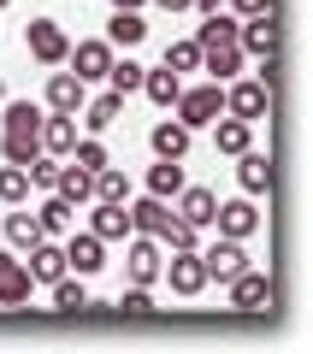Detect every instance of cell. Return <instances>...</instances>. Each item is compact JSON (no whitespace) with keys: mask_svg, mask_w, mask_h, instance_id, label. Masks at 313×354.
<instances>
[{"mask_svg":"<svg viewBox=\"0 0 313 354\" xmlns=\"http://www.w3.org/2000/svg\"><path fill=\"white\" fill-rule=\"evenodd\" d=\"M0 124H6V136H0L6 165H30L42 153V106L36 101H6L0 106Z\"/></svg>","mask_w":313,"mask_h":354,"instance_id":"obj_1","label":"cell"},{"mask_svg":"<svg viewBox=\"0 0 313 354\" xmlns=\"http://www.w3.org/2000/svg\"><path fill=\"white\" fill-rule=\"evenodd\" d=\"M172 113H177V124L207 130L219 113H225V83H195V88H184V95L172 101Z\"/></svg>","mask_w":313,"mask_h":354,"instance_id":"obj_2","label":"cell"},{"mask_svg":"<svg viewBox=\"0 0 313 354\" xmlns=\"http://www.w3.org/2000/svg\"><path fill=\"white\" fill-rule=\"evenodd\" d=\"M225 113H231V118H249V124H260V118L272 113V83H260V77L231 83V88H225Z\"/></svg>","mask_w":313,"mask_h":354,"instance_id":"obj_3","label":"cell"},{"mask_svg":"<svg viewBox=\"0 0 313 354\" xmlns=\"http://www.w3.org/2000/svg\"><path fill=\"white\" fill-rule=\"evenodd\" d=\"M160 236H142V230H130L125 236V272L130 283H160Z\"/></svg>","mask_w":313,"mask_h":354,"instance_id":"obj_4","label":"cell"},{"mask_svg":"<svg viewBox=\"0 0 313 354\" xmlns=\"http://www.w3.org/2000/svg\"><path fill=\"white\" fill-rule=\"evenodd\" d=\"M24 48L36 53L42 65H65V53H71V36H65L60 18H36V24L24 30Z\"/></svg>","mask_w":313,"mask_h":354,"instance_id":"obj_5","label":"cell"},{"mask_svg":"<svg viewBox=\"0 0 313 354\" xmlns=\"http://www.w3.org/2000/svg\"><path fill=\"white\" fill-rule=\"evenodd\" d=\"M195 254H201V266H207V283H231L237 272H249V254H242L237 236H219L213 248H195Z\"/></svg>","mask_w":313,"mask_h":354,"instance_id":"obj_6","label":"cell"},{"mask_svg":"<svg viewBox=\"0 0 313 354\" xmlns=\"http://www.w3.org/2000/svg\"><path fill=\"white\" fill-rule=\"evenodd\" d=\"M100 266H107V242H100L95 230H65V272L89 278V272H100Z\"/></svg>","mask_w":313,"mask_h":354,"instance_id":"obj_7","label":"cell"},{"mask_svg":"<svg viewBox=\"0 0 313 354\" xmlns=\"http://www.w3.org/2000/svg\"><path fill=\"white\" fill-rule=\"evenodd\" d=\"M213 225H219V236L249 242L254 230H260V207H254V195H242V201H219L213 207Z\"/></svg>","mask_w":313,"mask_h":354,"instance_id":"obj_8","label":"cell"},{"mask_svg":"<svg viewBox=\"0 0 313 354\" xmlns=\"http://www.w3.org/2000/svg\"><path fill=\"white\" fill-rule=\"evenodd\" d=\"M160 278L172 283V295H201L207 290V266H201V254L189 248V254H172V260L160 266Z\"/></svg>","mask_w":313,"mask_h":354,"instance_id":"obj_9","label":"cell"},{"mask_svg":"<svg viewBox=\"0 0 313 354\" xmlns=\"http://www.w3.org/2000/svg\"><path fill=\"white\" fill-rule=\"evenodd\" d=\"M30 290H36V278H30V266L18 260L12 248H0V307H24Z\"/></svg>","mask_w":313,"mask_h":354,"instance_id":"obj_10","label":"cell"},{"mask_svg":"<svg viewBox=\"0 0 313 354\" xmlns=\"http://www.w3.org/2000/svg\"><path fill=\"white\" fill-rule=\"evenodd\" d=\"M272 278H260V272H237V278H231V307H237V313H266V307H272Z\"/></svg>","mask_w":313,"mask_h":354,"instance_id":"obj_11","label":"cell"},{"mask_svg":"<svg viewBox=\"0 0 313 354\" xmlns=\"http://www.w3.org/2000/svg\"><path fill=\"white\" fill-rule=\"evenodd\" d=\"M65 65H71L83 83H100V77H107V65H113V41H77V48L65 53Z\"/></svg>","mask_w":313,"mask_h":354,"instance_id":"obj_12","label":"cell"},{"mask_svg":"<svg viewBox=\"0 0 313 354\" xmlns=\"http://www.w3.org/2000/svg\"><path fill=\"white\" fill-rule=\"evenodd\" d=\"M89 101V83L77 71H53L48 77V113H83Z\"/></svg>","mask_w":313,"mask_h":354,"instance_id":"obj_13","label":"cell"},{"mask_svg":"<svg viewBox=\"0 0 313 354\" xmlns=\"http://www.w3.org/2000/svg\"><path fill=\"white\" fill-rule=\"evenodd\" d=\"M237 183H242V195H272L278 171H272V160H266V153L242 148V153H237Z\"/></svg>","mask_w":313,"mask_h":354,"instance_id":"obj_14","label":"cell"},{"mask_svg":"<svg viewBox=\"0 0 313 354\" xmlns=\"http://www.w3.org/2000/svg\"><path fill=\"white\" fill-rule=\"evenodd\" d=\"M77 148V113H42V153L65 160Z\"/></svg>","mask_w":313,"mask_h":354,"instance_id":"obj_15","label":"cell"},{"mask_svg":"<svg viewBox=\"0 0 313 354\" xmlns=\"http://www.w3.org/2000/svg\"><path fill=\"white\" fill-rule=\"evenodd\" d=\"M125 213H130V230H142V236H160V230L172 225V201H160V195L125 201Z\"/></svg>","mask_w":313,"mask_h":354,"instance_id":"obj_16","label":"cell"},{"mask_svg":"<svg viewBox=\"0 0 313 354\" xmlns=\"http://www.w3.org/2000/svg\"><path fill=\"white\" fill-rule=\"evenodd\" d=\"M89 230H95L100 242H125V236H130V213H125V201H95Z\"/></svg>","mask_w":313,"mask_h":354,"instance_id":"obj_17","label":"cell"},{"mask_svg":"<svg viewBox=\"0 0 313 354\" xmlns=\"http://www.w3.org/2000/svg\"><path fill=\"white\" fill-rule=\"evenodd\" d=\"M189 136H195L189 124H177V118H160V124L148 130V148L160 153V160H184V153H189Z\"/></svg>","mask_w":313,"mask_h":354,"instance_id":"obj_18","label":"cell"},{"mask_svg":"<svg viewBox=\"0 0 313 354\" xmlns=\"http://www.w3.org/2000/svg\"><path fill=\"white\" fill-rule=\"evenodd\" d=\"M172 201H177V218H184V225H195V230H201V225H213V207H219L213 189H189V183H184Z\"/></svg>","mask_w":313,"mask_h":354,"instance_id":"obj_19","label":"cell"},{"mask_svg":"<svg viewBox=\"0 0 313 354\" xmlns=\"http://www.w3.org/2000/svg\"><path fill=\"white\" fill-rule=\"evenodd\" d=\"M24 266H30V278H36V283H53V278H65V248L42 236L36 248L24 254Z\"/></svg>","mask_w":313,"mask_h":354,"instance_id":"obj_20","label":"cell"},{"mask_svg":"<svg viewBox=\"0 0 313 354\" xmlns=\"http://www.w3.org/2000/svg\"><path fill=\"white\" fill-rule=\"evenodd\" d=\"M249 142H254V124H249V118H231V113L213 118V148H219V153H231V160H237Z\"/></svg>","mask_w":313,"mask_h":354,"instance_id":"obj_21","label":"cell"},{"mask_svg":"<svg viewBox=\"0 0 313 354\" xmlns=\"http://www.w3.org/2000/svg\"><path fill=\"white\" fill-rule=\"evenodd\" d=\"M142 95H148L154 106H166V113H172V101L184 95V77H177L172 65H154V71H142Z\"/></svg>","mask_w":313,"mask_h":354,"instance_id":"obj_22","label":"cell"},{"mask_svg":"<svg viewBox=\"0 0 313 354\" xmlns=\"http://www.w3.org/2000/svg\"><path fill=\"white\" fill-rule=\"evenodd\" d=\"M53 195H65L71 207H89V201H95V177H89L83 165H60V177H53Z\"/></svg>","mask_w":313,"mask_h":354,"instance_id":"obj_23","label":"cell"},{"mask_svg":"<svg viewBox=\"0 0 313 354\" xmlns=\"http://www.w3.org/2000/svg\"><path fill=\"white\" fill-rule=\"evenodd\" d=\"M201 71H213V83H231L242 71V48L237 41H219V48H201Z\"/></svg>","mask_w":313,"mask_h":354,"instance_id":"obj_24","label":"cell"},{"mask_svg":"<svg viewBox=\"0 0 313 354\" xmlns=\"http://www.w3.org/2000/svg\"><path fill=\"white\" fill-rule=\"evenodd\" d=\"M36 225H42V236H65V230L77 225V207L65 201V195H48V201L36 207Z\"/></svg>","mask_w":313,"mask_h":354,"instance_id":"obj_25","label":"cell"},{"mask_svg":"<svg viewBox=\"0 0 313 354\" xmlns=\"http://www.w3.org/2000/svg\"><path fill=\"white\" fill-rule=\"evenodd\" d=\"M36 242H42V225H36V213H30V207L6 213V248H12V254H30Z\"/></svg>","mask_w":313,"mask_h":354,"instance_id":"obj_26","label":"cell"},{"mask_svg":"<svg viewBox=\"0 0 313 354\" xmlns=\"http://www.w3.org/2000/svg\"><path fill=\"white\" fill-rule=\"evenodd\" d=\"M118 113H125V95H113V88L95 95V101H83V124H89V130H113Z\"/></svg>","mask_w":313,"mask_h":354,"instance_id":"obj_27","label":"cell"},{"mask_svg":"<svg viewBox=\"0 0 313 354\" xmlns=\"http://www.w3.org/2000/svg\"><path fill=\"white\" fill-rule=\"evenodd\" d=\"M177 189H184V160H160V165H148V195L172 201Z\"/></svg>","mask_w":313,"mask_h":354,"instance_id":"obj_28","label":"cell"},{"mask_svg":"<svg viewBox=\"0 0 313 354\" xmlns=\"http://www.w3.org/2000/svg\"><path fill=\"white\" fill-rule=\"evenodd\" d=\"M142 36H148L142 12H113V24H107V41H113V48H136Z\"/></svg>","mask_w":313,"mask_h":354,"instance_id":"obj_29","label":"cell"},{"mask_svg":"<svg viewBox=\"0 0 313 354\" xmlns=\"http://www.w3.org/2000/svg\"><path fill=\"white\" fill-rule=\"evenodd\" d=\"M95 201H130V177L118 171L113 160H107V165L95 171Z\"/></svg>","mask_w":313,"mask_h":354,"instance_id":"obj_30","label":"cell"},{"mask_svg":"<svg viewBox=\"0 0 313 354\" xmlns=\"http://www.w3.org/2000/svg\"><path fill=\"white\" fill-rule=\"evenodd\" d=\"M53 307H60V313H83V307H89L83 278H71V272H65V278H53Z\"/></svg>","mask_w":313,"mask_h":354,"instance_id":"obj_31","label":"cell"},{"mask_svg":"<svg viewBox=\"0 0 313 354\" xmlns=\"http://www.w3.org/2000/svg\"><path fill=\"white\" fill-rule=\"evenodd\" d=\"M0 201H6V207H24L30 201V171H24V165H0Z\"/></svg>","mask_w":313,"mask_h":354,"instance_id":"obj_32","label":"cell"},{"mask_svg":"<svg viewBox=\"0 0 313 354\" xmlns=\"http://www.w3.org/2000/svg\"><path fill=\"white\" fill-rule=\"evenodd\" d=\"M142 71H148V65H136V59H113V65H107L113 95H136V88H142Z\"/></svg>","mask_w":313,"mask_h":354,"instance_id":"obj_33","label":"cell"},{"mask_svg":"<svg viewBox=\"0 0 313 354\" xmlns=\"http://www.w3.org/2000/svg\"><path fill=\"white\" fill-rule=\"evenodd\" d=\"M160 242H166L172 254H189V248H201V230H195V225H184V218L172 213V225L160 230Z\"/></svg>","mask_w":313,"mask_h":354,"instance_id":"obj_34","label":"cell"},{"mask_svg":"<svg viewBox=\"0 0 313 354\" xmlns=\"http://www.w3.org/2000/svg\"><path fill=\"white\" fill-rule=\"evenodd\" d=\"M160 65H172L177 77H184V71H201V41H172Z\"/></svg>","mask_w":313,"mask_h":354,"instance_id":"obj_35","label":"cell"},{"mask_svg":"<svg viewBox=\"0 0 313 354\" xmlns=\"http://www.w3.org/2000/svg\"><path fill=\"white\" fill-rule=\"evenodd\" d=\"M65 160H71V165H83V171H89V177H95V171H100V165H107V148H100V142H95V136H77V148H71V153H65Z\"/></svg>","mask_w":313,"mask_h":354,"instance_id":"obj_36","label":"cell"},{"mask_svg":"<svg viewBox=\"0 0 313 354\" xmlns=\"http://www.w3.org/2000/svg\"><path fill=\"white\" fill-rule=\"evenodd\" d=\"M118 313H130V319H148V313H154V295H148V283H130V290L118 295Z\"/></svg>","mask_w":313,"mask_h":354,"instance_id":"obj_37","label":"cell"},{"mask_svg":"<svg viewBox=\"0 0 313 354\" xmlns=\"http://www.w3.org/2000/svg\"><path fill=\"white\" fill-rule=\"evenodd\" d=\"M24 171H30V183H36V189H53V177H60V160H53V153H36Z\"/></svg>","mask_w":313,"mask_h":354,"instance_id":"obj_38","label":"cell"},{"mask_svg":"<svg viewBox=\"0 0 313 354\" xmlns=\"http://www.w3.org/2000/svg\"><path fill=\"white\" fill-rule=\"evenodd\" d=\"M237 18H278V0H225Z\"/></svg>","mask_w":313,"mask_h":354,"instance_id":"obj_39","label":"cell"},{"mask_svg":"<svg viewBox=\"0 0 313 354\" xmlns=\"http://www.w3.org/2000/svg\"><path fill=\"white\" fill-rule=\"evenodd\" d=\"M189 6H195L201 18H207V12H225V0H189Z\"/></svg>","mask_w":313,"mask_h":354,"instance_id":"obj_40","label":"cell"},{"mask_svg":"<svg viewBox=\"0 0 313 354\" xmlns=\"http://www.w3.org/2000/svg\"><path fill=\"white\" fill-rule=\"evenodd\" d=\"M148 0H113V12H142Z\"/></svg>","mask_w":313,"mask_h":354,"instance_id":"obj_41","label":"cell"},{"mask_svg":"<svg viewBox=\"0 0 313 354\" xmlns=\"http://www.w3.org/2000/svg\"><path fill=\"white\" fill-rule=\"evenodd\" d=\"M154 6H166V12H189V0H154Z\"/></svg>","mask_w":313,"mask_h":354,"instance_id":"obj_42","label":"cell"},{"mask_svg":"<svg viewBox=\"0 0 313 354\" xmlns=\"http://www.w3.org/2000/svg\"><path fill=\"white\" fill-rule=\"evenodd\" d=\"M0 101H6V83H0Z\"/></svg>","mask_w":313,"mask_h":354,"instance_id":"obj_43","label":"cell"},{"mask_svg":"<svg viewBox=\"0 0 313 354\" xmlns=\"http://www.w3.org/2000/svg\"><path fill=\"white\" fill-rule=\"evenodd\" d=\"M0 6H12V0H0Z\"/></svg>","mask_w":313,"mask_h":354,"instance_id":"obj_44","label":"cell"}]
</instances>
